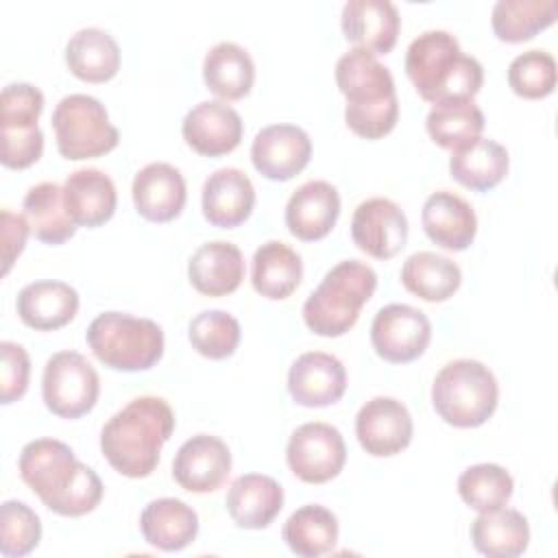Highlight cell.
<instances>
[{"mask_svg": "<svg viewBox=\"0 0 558 558\" xmlns=\"http://www.w3.org/2000/svg\"><path fill=\"white\" fill-rule=\"evenodd\" d=\"M499 399L493 371L469 357L447 362L432 384V405L438 416L453 427L484 425Z\"/></svg>", "mask_w": 558, "mask_h": 558, "instance_id": "8992f818", "label": "cell"}, {"mask_svg": "<svg viewBox=\"0 0 558 558\" xmlns=\"http://www.w3.org/2000/svg\"><path fill=\"white\" fill-rule=\"evenodd\" d=\"M190 283L205 296H225L244 279V257L233 242L214 240L201 244L187 264Z\"/></svg>", "mask_w": 558, "mask_h": 558, "instance_id": "484cf974", "label": "cell"}, {"mask_svg": "<svg viewBox=\"0 0 558 558\" xmlns=\"http://www.w3.org/2000/svg\"><path fill=\"white\" fill-rule=\"evenodd\" d=\"M303 277L301 255L281 240L264 242L251 259V281L255 292L281 301L290 296Z\"/></svg>", "mask_w": 558, "mask_h": 558, "instance_id": "f1b7e54d", "label": "cell"}, {"mask_svg": "<svg viewBox=\"0 0 558 558\" xmlns=\"http://www.w3.org/2000/svg\"><path fill=\"white\" fill-rule=\"evenodd\" d=\"M473 547L488 558H517L527 549V519L512 508H495L480 512L471 523Z\"/></svg>", "mask_w": 558, "mask_h": 558, "instance_id": "f546056e", "label": "cell"}, {"mask_svg": "<svg viewBox=\"0 0 558 558\" xmlns=\"http://www.w3.org/2000/svg\"><path fill=\"white\" fill-rule=\"evenodd\" d=\"M432 338V325L425 312L390 303L381 307L371 323V342L375 353L392 364H405L423 355Z\"/></svg>", "mask_w": 558, "mask_h": 558, "instance_id": "8fae6325", "label": "cell"}, {"mask_svg": "<svg viewBox=\"0 0 558 558\" xmlns=\"http://www.w3.org/2000/svg\"><path fill=\"white\" fill-rule=\"evenodd\" d=\"M61 157L81 161L113 150L120 142L118 129L109 122L105 105L87 94L63 96L50 120Z\"/></svg>", "mask_w": 558, "mask_h": 558, "instance_id": "ba28073f", "label": "cell"}, {"mask_svg": "<svg viewBox=\"0 0 558 558\" xmlns=\"http://www.w3.org/2000/svg\"><path fill=\"white\" fill-rule=\"evenodd\" d=\"M508 83L521 98H545L556 87V59L547 50H525L512 59Z\"/></svg>", "mask_w": 558, "mask_h": 558, "instance_id": "ab89813d", "label": "cell"}, {"mask_svg": "<svg viewBox=\"0 0 558 558\" xmlns=\"http://www.w3.org/2000/svg\"><path fill=\"white\" fill-rule=\"evenodd\" d=\"M342 33L373 54L392 50L399 37L401 17L390 0H349L340 15Z\"/></svg>", "mask_w": 558, "mask_h": 558, "instance_id": "44dd1931", "label": "cell"}, {"mask_svg": "<svg viewBox=\"0 0 558 558\" xmlns=\"http://www.w3.org/2000/svg\"><path fill=\"white\" fill-rule=\"evenodd\" d=\"M0 161L7 168H28L33 166L44 150V133L37 124L26 126H0Z\"/></svg>", "mask_w": 558, "mask_h": 558, "instance_id": "b9f144b4", "label": "cell"}, {"mask_svg": "<svg viewBox=\"0 0 558 558\" xmlns=\"http://www.w3.org/2000/svg\"><path fill=\"white\" fill-rule=\"evenodd\" d=\"M135 211L150 222H168L177 218L185 205V179L172 163L153 161L133 179Z\"/></svg>", "mask_w": 558, "mask_h": 558, "instance_id": "ac0fdd59", "label": "cell"}, {"mask_svg": "<svg viewBox=\"0 0 558 558\" xmlns=\"http://www.w3.org/2000/svg\"><path fill=\"white\" fill-rule=\"evenodd\" d=\"M41 538V523L24 501L9 499L0 506V551L7 558L31 554Z\"/></svg>", "mask_w": 558, "mask_h": 558, "instance_id": "60d3db41", "label": "cell"}, {"mask_svg": "<svg viewBox=\"0 0 558 558\" xmlns=\"http://www.w3.org/2000/svg\"><path fill=\"white\" fill-rule=\"evenodd\" d=\"M412 416L395 397H373L355 416V436L371 456L386 458L403 451L412 440Z\"/></svg>", "mask_w": 558, "mask_h": 558, "instance_id": "4fadbf2b", "label": "cell"}, {"mask_svg": "<svg viewBox=\"0 0 558 558\" xmlns=\"http://www.w3.org/2000/svg\"><path fill=\"white\" fill-rule=\"evenodd\" d=\"M255 205V187L238 168H218L203 183V214L214 227L242 225Z\"/></svg>", "mask_w": 558, "mask_h": 558, "instance_id": "cb8c5ba5", "label": "cell"}, {"mask_svg": "<svg viewBox=\"0 0 558 558\" xmlns=\"http://www.w3.org/2000/svg\"><path fill=\"white\" fill-rule=\"evenodd\" d=\"M227 512L238 527H268L283 508V488L264 473H244L235 477L227 490Z\"/></svg>", "mask_w": 558, "mask_h": 558, "instance_id": "7402d4cb", "label": "cell"}, {"mask_svg": "<svg viewBox=\"0 0 558 558\" xmlns=\"http://www.w3.org/2000/svg\"><path fill=\"white\" fill-rule=\"evenodd\" d=\"M347 390V371L342 362L325 351L299 355L288 371V392L294 403L323 408L342 399Z\"/></svg>", "mask_w": 558, "mask_h": 558, "instance_id": "2e32d148", "label": "cell"}, {"mask_svg": "<svg viewBox=\"0 0 558 558\" xmlns=\"http://www.w3.org/2000/svg\"><path fill=\"white\" fill-rule=\"evenodd\" d=\"M100 392L96 368L78 351H59L48 357L41 377V397L46 408L61 418L87 414Z\"/></svg>", "mask_w": 558, "mask_h": 558, "instance_id": "9c48e42d", "label": "cell"}, {"mask_svg": "<svg viewBox=\"0 0 558 558\" xmlns=\"http://www.w3.org/2000/svg\"><path fill=\"white\" fill-rule=\"evenodd\" d=\"M63 203L76 227L105 225L118 203V192L109 174L98 168H78L63 183Z\"/></svg>", "mask_w": 558, "mask_h": 558, "instance_id": "603a6c76", "label": "cell"}, {"mask_svg": "<svg viewBox=\"0 0 558 558\" xmlns=\"http://www.w3.org/2000/svg\"><path fill=\"white\" fill-rule=\"evenodd\" d=\"M556 15V0H497L490 24L501 41L519 44L532 39L538 31L554 24Z\"/></svg>", "mask_w": 558, "mask_h": 558, "instance_id": "d590c367", "label": "cell"}, {"mask_svg": "<svg viewBox=\"0 0 558 558\" xmlns=\"http://www.w3.org/2000/svg\"><path fill=\"white\" fill-rule=\"evenodd\" d=\"M17 316L37 331H52L68 325L78 312V292L65 281H33L17 292Z\"/></svg>", "mask_w": 558, "mask_h": 558, "instance_id": "d4e9b609", "label": "cell"}, {"mask_svg": "<svg viewBox=\"0 0 558 558\" xmlns=\"http://www.w3.org/2000/svg\"><path fill=\"white\" fill-rule=\"evenodd\" d=\"M203 81L218 98L240 100L253 87L255 63L235 41H218L203 59Z\"/></svg>", "mask_w": 558, "mask_h": 558, "instance_id": "1f68e13d", "label": "cell"}, {"mask_svg": "<svg viewBox=\"0 0 558 558\" xmlns=\"http://www.w3.org/2000/svg\"><path fill=\"white\" fill-rule=\"evenodd\" d=\"M44 94L31 83H9L0 94V126L37 124Z\"/></svg>", "mask_w": 558, "mask_h": 558, "instance_id": "7bdbcfd3", "label": "cell"}, {"mask_svg": "<svg viewBox=\"0 0 558 558\" xmlns=\"http://www.w3.org/2000/svg\"><path fill=\"white\" fill-rule=\"evenodd\" d=\"M22 209L31 233L46 244H63L76 231V225L63 203V187L54 181H44L28 187Z\"/></svg>", "mask_w": 558, "mask_h": 558, "instance_id": "d6a6232c", "label": "cell"}, {"mask_svg": "<svg viewBox=\"0 0 558 558\" xmlns=\"http://www.w3.org/2000/svg\"><path fill=\"white\" fill-rule=\"evenodd\" d=\"M405 74L418 96L432 105L473 100L484 83L482 63L464 54L449 31H425L405 52Z\"/></svg>", "mask_w": 558, "mask_h": 558, "instance_id": "3957f363", "label": "cell"}, {"mask_svg": "<svg viewBox=\"0 0 558 558\" xmlns=\"http://www.w3.org/2000/svg\"><path fill=\"white\" fill-rule=\"evenodd\" d=\"M351 238L355 246L366 255L390 259L408 242V218L403 209L390 198H366L353 211Z\"/></svg>", "mask_w": 558, "mask_h": 558, "instance_id": "7c38bea8", "label": "cell"}, {"mask_svg": "<svg viewBox=\"0 0 558 558\" xmlns=\"http://www.w3.org/2000/svg\"><path fill=\"white\" fill-rule=\"evenodd\" d=\"M340 214V194L338 190L323 181L312 179L299 185L286 205V225L292 235L305 242L325 238Z\"/></svg>", "mask_w": 558, "mask_h": 558, "instance_id": "d6986e66", "label": "cell"}, {"mask_svg": "<svg viewBox=\"0 0 558 558\" xmlns=\"http://www.w3.org/2000/svg\"><path fill=\"white\" fill-rule=\"evenodd\" d=\"M231 473V451L211 434L187 438L172 460V477L190 493H214Z\"/></svg>", "mask_w": 558, "mask_h": 558, "instance_id": "5bb4252c", "label": "cell"}, {"mask_svg": "<svg viewBox=\"0 0 558 558\" xmlns=\"http://www.w3.org/2000/svg\"><path fill=\"white\" fill-rule=\"evenodd\" d=\"M462 281V272L456 262L432 251L412 253L401 266V283L408 292L423 301H447Z\"/></svg>", "mask_w": 558, "mask_h": 558, "instance_id": "836d02e7", "label": "cell"}, {"mask_svg": "<svg viewBox=\"0 0 558 558\" xmlns=\"http://www.w3.org/2000/svg\"><path fill=\"white\" fill-rule=\"evenodd\" d=\"M375 288L377 275L368 264L360 259L338 262L303 303V320L307 329L325 338L347 333Z\"/></svg>", "mask_w": 558, "mask_h": 558, "instance_id": "5b68a950", "label": "cell"}, {"mask_svg": "<svg viewBox=\"0 0 558 558\" xmlns=\"http://www.w3.org/2000/svg\"><path fill=\"white\" fill-rule=\"evenodd\" d=\"M17 469L26 486L54 514L83 517L102 499V482L96 471L78 462L74 451L57 438L26 442Z\"/></svg>", "mask_w": 558, "mask_h": 558, "instance_id": "6da1fadb", "label": "cell"}, {"mask_svg": "<svg viewBox=\"0 0 558 558\" xmlns=\"http://www.w3.org/2000/svg\"><path fill=\"white\" fill-rule=\"evenodd\" d=\"M187 338L201 355L225 360L238 349L240 323L225 310H205L190 320Z\"/></svg>", "mask_w": 558, "mask_h": 558, "instance_id": "f35d334b", "label": "cell"}, {"mask_svg": "<svg viewBox=\"0 0 558 558\" xmlns=\"http://www.w3.org/2000/svg\"><path fill=\"white\" fill-rule=\"evenodd\" d=\"M0 218H2V272L7 275L15 257L24 251L31 227L24 216L13 214L11 209H2Z\"/></svg>", "mask_w": 558, "mask_h": 558, "instance_id": "f6af8a7d", "label": "cell"}, {"mask_svg": "<svg viewBox=\"0 0 558 558\" xmlns=\"http://www.w3.org/2000/svg\"><path fill=\"white\" fill-rule=\"evenodd\" d=\"M336 83L347 98L344 122L366 140L388 135L399 118V100L390 70L364 48H351L336 61Z\"/></svg>", "mask_w": 558, "mask_h": 558, "instance_id": "277c9868", "label": "cell"}, {"mask_svg": "<svg viewBox=\"0 0 558 558\" xmlns=\"http://www.w3.org/2000/svg\"><path fill=\"white\" fill-rule=\"evenodd\" d=\"M242 131L240 113L225 100H203L194 105L181 124L187 146L205 157H220L238 148Z\"/></svg>", "mask_w": 558, "mask_h": 558, "instance_id": "e0dca14e", "label": "cell"}, {"mask_svg": "<svg viewBox=\"0 0 558 558\" xmlns=\"http://www.w3.org/2000/svg\"><path fill=\"white\" fill-rule=\"evenodd\" d=\"M508 150L495 140L477 137L456 150L449 157L451 177L475 192L493 190L508 174Z\"/></svg>", "mask_w": 558, "mask_h": 558, "instance_id": "83f0119b", "label": "cell"}, {"mask_svg": "<svg viewBox=\"0 0 558 558\" xmlns=\"http://www.w3.org/2000/svg\"><path fill=\"white\" fill-rule=\"evenodd\" d=\"M421 225L425 235L447 251L469 248L477 233L473 207L460 194L449 190H438L427 196L421 211Z\"/></svg>", "mask_w": 558, "mask_h": 558, "instance_id": "ffe728a7", "label": "cell"}, {"mask_svg": "<svg viewBox=\"0 0 558 558\" xmlns=\"http://www.w3.org/2000/svg\"><path fill=\"white\" fill-rule=\"evenodd\" d=\"M92 353L113 371H146L163 353V331L150 318L124 312H102L87 327Z\"/></svg>", "mask_w": 558, "mask_h": 558, "instance_id": "52a82bcc", "label": "cell"}, {"mask_svg": "<svg viewBox=\"0 0 558 558\" xmlns=\"http://www.w3.org/2000/svg\"><path fill=\"white\" fill-rule=\"evenodd\" d=\"M283 541L292 554L318 558L338 543V519L320 504H307L294 510L283 525Z\"/></svg>", "mask_w": 558, "mask_h": 558, "instance_id": "e575fe53", "label": "cell"}, {"mask_svg": "<svg viewBox=\"0 0 558 558\" xmlns=\"http://www.w3.org/2000/svg\"><path fill=\"white\" fill-rule=\"evenodd\" d=\"M144 541L161 551H179L198 534V517L192 506L174 497L153 499L140 517Z\"/></svg>", "mask_w": 558, "mask_h": 558, "instance_id": "4316f807", "label": "cell"}, {"mask_svg": "<svg viewBox=\"0 0 558 558\" xmlns=\"http://www.w3.org/2000/svg\"><path fill=\"white\" fill-rule=\"evenodd\" d=\"M0 403L9 405L17 401L26 388H28V375H31V360L22 344L2 340L0 342Z\"/></svg>", "mask_w": 558, "mask_h": 558, "instance_id": "ee69618b", "label": "cell"}, {"mask_svg": "<svg viewBox=\"0 0 558 558\" xmlns=\"http://www.w3.org/2000/svg\"><path fill=\"white\" fill-rule=\"evenodd\" d=\"M425 129L438 146L456 150L482 137L484 113L473 100L440 102L429 109L425 118Z\"/></svg>", "mask_w": 558, "mask_h": 558, "instance_id": "8d00e7d4", "label": "cell"}, {"mask_svg": "<svg viewBox=\"0 0 558 558\" xmlns=\"http://www.w3.org/2000/svg\"><path fill=\"white\" fill-rule=\"evenodd\" d=\"M290 471L307 484L333 480L347 460V445L338 427L320 421L299 425L286 447Z\"/></svg>", "mask_w": 558, "mask_h": 558, "instance_id": "30bf717a", "label": "cell"}, {"mask_svg": "<svg viewBox=\"0 0 558 558\" xmlns=\"http://www.w3.org/2000/svg\"><path fill=\"white\" fill-rule=\"evenodd\" d=\"M174 432V412L161 397H135L100 432V451L126 477H148L166 440Z\"/></svg>", "mask_w": 558, "mask_h": 558, "instance_id": "7a4b0ae2", "label": "cell"}, {"mask_svg": "<svg viewBox=\"0 0 558 558\" xmlns=\"http://www.w3.org/2000/svg\"><path fill=\"white\" fill-rule=\"evenodd\" d=\"M65 63L81 81L105 83L120 70L118 41L102 28H81L65 44Z\"/></svg>", "mask_w": 558, "mask_h": 558, "instance_id": "4dcf8cb0", "label": "cell"}, {"mask_svg": "<svg viewBox=\"0 0 558 558\" xmlns=\"http://www.w3.org/2000/svg\"><path fill=\"white\" fill-rule=\"evenodd\" d=\"M312 157V140L296 124L264 126L253 144L251 159L259 174L270 181H288L299 174Z\"/></svg>", "mask_w": 558, "mask_h": 558, "instance_id": "9a60e30c", "label": "cell"}, {"mask_svg": "<svg viewBox=\"0 0 558 558\" xmlns=\"http://www.w3.org/2000/svg\"><path fill=\"white\" fill-rule=\"evenodd\" d=\"M512 475L504 466L493 462L473 464L464 469L458 477V495L469 508L477 512L506 506L508 499L512 497Z\"/></svg>", "mask_w": 558, "mask_h": 558, "instance_id": "74e56055", "label": "cell"}]
</instances>
